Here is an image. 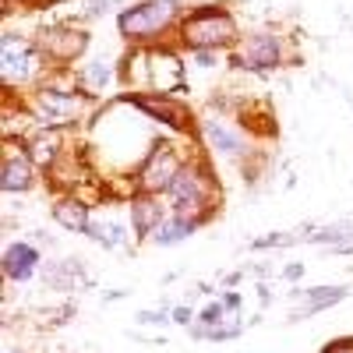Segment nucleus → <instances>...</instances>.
<instances>
[{"label": "nucleus", "instance_id": "obj_1", "mask_svg": "<svg viewBox=\"0 0 353 353\" xmlns=\"http://www.w3.org/2000/svg\"><path fill=\"white\" fill-rule=\"evenodd\" d=\"M216 198H219V181L205 159H184L181 173L173 176V184L166 191L170 212L191 219L194 226L209 223L216 216Z\"/></svg>", "mask_w": 353, "mask_h": 353}, {"label": "nucleus", "instance_id": "obj_2", "mask_svg": "<svg viewBox=\"0 0 353 353\" xmlns=\"http://www.w3.org/2000/svg\"><path fill=\"white\" fill-rule=\"evenodd\" d=\"M241 25L233 18L230 8L223 4H201V8H191L181 25H176V43L184 50H223L230 53L241 39Z\"/></svg>", "mask_w": 353, "mask_h": 353}, {"label": "nucleus", "instance_id": "obj_3", "mask_svg": "<svg viewBox=\"0 0 353 353\" xmlns=\"http://www.w3.org/2000/svg\"><path fill=\"white\" fill-rule=\"evenodd\" d=\"M188 8L181 0H138L134 8L117 14V28L131 46H159L166 32H176Z\"/></svg>", "mask_w": 353, "mask_h": 353}, {"label": "nucleus", "instance_id": "obj_4", "mask_svg": "<svg viewBox=\"0 0 353 353\" xmlns=\"http://www.w3.org/2000/svg\"><path fill=\"white\" fill-rule=\"evenodd\" d=\"M85 110H88V92H81V85H61V78L53 71L36 85V96L28 103V113L36 117V124L57 131L78 124Z\"/></svg>", "mask_w": 353, "mask_h": 353}, {"label": "nucleus", "instance_id": "obj_5", "mask_svg": "<svg viewBox=\"0 0 353 353\" xmlns=\"http://www.w3.org/2000/svg\"><path fill=\"white\" fill-rule=\"evenodd\" d=\"M50 74V64L36 39H18L4 36V50H0V78L4 88H25V85H39Z\"/></svg>", "mask_w": 353, "mask_h": 353}, {"label": "nucleus", "instance_id": "obj_6", "mask_svg": "<svg viewBox=\"0 0 353 353\" xmlns=\"http://www.w3.org/2000/svg\"><path fill=\"white\" fill-rule=\"evenodd\" d=\"M230 64L241 71H276L286 64V36H279L276 28H254L230 50Z\"/></svg>", "mask_w": 353, "mask_h": 353}, {"label": "nucleus", "instance_id": "obj_7", "mask_svg": "<svg viewBox=\"0 0 353 353\" xmlns=\"http://www.w3.org/2000/svg\"><path fill=\"white\" fill-rule=\"evenodd\" d=\"M181 166H184V156L173 149L170 141H156L152 145V152L145 156V163L134 170V191H141V194H166L170 191V184H173V176L181 173Z\"/></svg>", "mask_w": 353, "mask_h": 353}, {"label": "nucleus", "instance_id": "obj_8", "mask_svg": "<svg viewBox=\"0 0 353 353\" xmlns=\"http://www.w3.org/2000/svg\"><path fill=\"white\" fill-rule=\"evenodd\" d=\"M88 43L92 39H88V32L78 28V25H50V28H43V32L36 36V46L43 50L50 71L53 68H74L85 57Z\"/></svg>", "mask_w": 353, "mask_h": 353}, {"label": "nucleus", "instance_id": "obj_9", "mask_svg": "<svg viewBox=\"0 0 353 353\" xmlns=\"http://www.w3.org/2000/svg\"><path fill=\"white\" fill-rule=\"evenodd\" d=\"M149 92L159 96H184V61L173 46H149Z\"/></svg>", "mask_w": 353, "mask_h": 353}, {"label": "nucleus", "instance_id": "obj_10", "mask_svg": "<svg viewBox=\"0 0 353 353\" xmlns=\"http://www.w3.org/2000/svg\"><path fill=\"white\" fill-rule=\"evenodd\" d=\"M36 173H39V166L28 159L25 138H8L4 163H0V188H4V194H28L39 181Z\"/></svg>", "mask_w": 353, "mask_h": 353}, {"label": "nucleus", "instance_id": "obj_11", "mask_svg": "<svg viewBox=\"0 0 353 353\" xmlns=\"http://www.w3.org/2000/svg\"><path fill=\"white\" fill-rule=\"evenodd\" d=\"M201 138L216 156H223L230 163H244L251 156L248 134L237 124H230L226 117H201Z\"/></svg>", "mask_w": 353, "mask_h": 353}, {"label": "nucleus", "instance_id": "obj_12", "mask_svg": "<svg viewBox=\"0 0 353 353\" xmlns=\"http://www.w3.org/2000/svg\"><path fill=\"white\" fill-rule=\"evenodd\" d=\"M145 117H152V121L173 128V131H188L191 124V113L188 106L181 103V96H159V92H138V96H128Z\"/></svg>", "mask_w": 353, "mask_h": 353}, {"label": "nucleus", "instance_id": "obj_13", "mask_svg": "<svg viewBox=\"0 0 353 353\" xmlns=\"http://www.w3.org/2000/svg\"><path fill=\"white\" fill-rule=\"evenodd\" d=\"M166 216H170V205H163L159 194H141V191H138V194L128 201V219H131V230H134L138 241H149L152 233H156V226H159Z\"/></svg>", "mask_w": 353, "mask_h": 353}, {"label": "nucleus", "instance_id": "obj_14", "mask_svg": "<svg viewBox=\"0 0 353 353\" xmlns=\"http://www.w3.org/2000/svg\"><path fill=\"white\" fill-rule=\"evenodd\" d=\"M0 269H4L8 283H28L43 269V254H39V248L32 241H14V244H8Z\"/></svg>", "mask_w": 353, "mask_h": 353}, {"label": "nucleus", "instance_id": "obj_15", "mask_svg": "<svg viewBox=\"0 0 353 353\" xmlns=\"http://www.w3.org/2000/svg\"><path fill=\"white\" fill-rule=\"evenodd\" d=\"M25 152L28 159H32L39 170H57L64 159V131H57V128H39L32 138L25 141Z\"/></svg>", "mask_w": 353, "mask_h": 353}, {"label": "nucleus", "instance_id": "obj_16", "mask_svg": "<svg viewBox=\"0 0 353 353\" xmlns=\"http://www.w3.org/2000/svg\"><path fill=\"white\" fill-rule=\"evenodd\" d=\"M286 297H290V301H301V297H304V307H297V311L290 314V321H304V318H311V314H318V311H329V307H336L339 301H346L350 290H346V286H311V290H290Z\"/></svg>", "mask_w": 353, "mask_h": 353}, {"label": "nucleus", "instance_id": "obj_17", "mask_svg": "<svg viewBox=\"0 0 353 353\" xmlns=\"http://www.w3.org/2000/svg\"><path fill=\"white\" fill-rule=\"evenodd\" d=\"M131 219H117L113 212H92V223H88V230H85V237H92L99 248H106V251H113V248H121V244H128V237H131Z\"/></svg>", "mask_w": 353, "mask_h": 353}, {"label": "nucleus", "instance_id": "obj_18", "mask_svg": "<svg viewBox=\"0 0 353 353\" xmlns=\"http://www.w3.org/2000/svg\"><path fill=\"white\" fill-rule=\"evenodd\" d=\"M53 223L64 226L68 233H85L88 223H92V205H88L81 194H64L53 205Z\"/></svg>", "mask_w": 353, "mask_h": 353}, {"label": "nucleus", "instance_id": "obj_19", "mask_svg": "<svg viewBox=\"0 0 353 353\" xmlns=\"http://www.w3.org/2000/svg\"><path fill=\"white\" fill-rule=\"evenodd\" d=\"M117 78H121V64L106 61V57H92V61H85V64H81V71H78L81 92H88V96L106 92V85H113Z\"/></svg>", "mask_w": 353, "mask_h": 353}, {"label": "nucleus", "instance_id": "obj_20", "mask_svg": "<svg viewBox=\"0 0 353 353\" xmlns=\"http://www.w3.org/2000/svg\"><path fill=\"white\" fill-rule=\"evenodd\" d=\"M194 230H198V226H194L191 219H181V216L170 212V216L156 226V233L149 237V244H156V248H176V244H184Z\"/></svg>", "mask_w": 353, "mask_h": 353}, {"label": "nucleus", "instance_id": "obj_21", "mask_svg": "<svg viewBox=\"0 0 353 353\" xmlns=\"http://www.w3.org/2000/svg\"><path fill=\"white\" fill-rule=\"evenodd\" d=\"M233 318H237V314H230V311L223 307V301H212V304H205V307L198 311V321H201V325H209V329L230 325Z\"/></svg>", "mask_w": 353, "mask_h": 353}, {"label": "nucleus", "instance_id": "obj_22", "mask_svg": "<svg viewBox=\"0 0 353 353\" xmlns=\"http://www.w3.org/2000/svg\"><path fill=\"white\" fill-rule=\"evenodd\" d=\"M138 0H88V8H85V14L88 18H103V14H124L128 8H134Z\"/></svg>", "mask_w": 353, "mask_h": 353}, {"label": "nucleus", "instance_id": "obj_23", "mask_svg": "<svg viewBox=\"0 0 353 353\" xmlns=\"http://www.w3.org/2000/svg\"><path fill=\"white\" fill-rule=\"evenodd\" d=\"M138 325H166V321H173V307H156V311H138L134 314Z\"/></svg>", "mask_w": 353, "mask_h": 353}, {"label": "nucleus", "instance_id": "obj_24", "mask_svg": "<svg viewBox=\"0 0 353 353\" xmlns=\"http://www.w3.org/2000/svg\"><path fill=\"white\" fill-rule=\"evenodd\" d=\"M194 321H198V311L194 307H188V304H176L173 307V325H194Z\"/></svg>", "mask_w": 353, "mask_h": 353}, {"label": "nucleus", "instance_id": "obj_25", "mask_svg": "<svg viewBox=\"0 0 353 353\" xmlns=\"http://www.w3.org/2000/svg\"><path fill=\"white\" fill-rule=\"evenodd\" d=\"M321 353H353V336H343V339L325 343V350H321Z\"/></svg>", "mask_w": 353, "mask_h": 353}, {"label": "nucleus", "instance_id": "obj_26", "mask_svg": "<svg viewBox=\"0 0 353 353\" xmlns=\"http://www.w3.org/2000/svg\"><path fill=\"white\" fill-rule=\"evenodd\" d=\"M219 301H223V307H226L230 314H237V311H241V293H230V290H226Z\"/></svg>", "mask_w": 353, "mask_h": 353}, {"label": "nucleus", "instance_id": "obj_27", "mask_svg": "<svg viewBox=\"0 0 353 353\" xmlns=\"http://www.w3.org/2000/svg\"><path fill=\"white\" fill-rule=\"evenodd\" d=\"M304 276V265H286L283 269V279H301Z\"/></svg>", "mask_w": 353, "mask_h": 353}, {"label": "nucleus", "instance_id": "obj_28", "mask_svg": "<svg viewBox=\"0 0 353 353\" xmlns=\"http://www.w3.org/2000/svg\"><path fill=\"white\" fill-rule=\"evenodd\" d=\"M233 283H241V272H230V276H223V286H233Z\"/></svg>", "mask_w": 353, "mask_h": 353}, {"label": "nucleus", "instance_id": "obj_29", "mask_svg": "<svg viewBox=\"0 0 353 353\" xmlns=\"http://www.w3.org/2000/svg\"><path fill=\"white\" fill-rule=\"evenodd\" d=\"M8 4H11V0H8ZM18 4H32V0H18Z\"/></svg>", "mask_w": 353, "mask_h": 353}, {"label": "nucleus", "instance_id": "obj_30", "mask_svg": "<svg viewBox=\"0 0 353 353\" xmlns=\"http://www.w3.org/2000/svg\"><path fill=\"white\" fill-rule=\"evenodd\" d=\"M8 353H11V350H8Z\"/></svg>", "mask_w": 353, "mask_h": 353}]
</instances>
